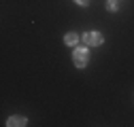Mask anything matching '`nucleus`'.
I'll use <instances>...</instances> for the list:
<instances>
[{
    "mask_svg": "<svg viewBox=\"0 0 134 127\" xmlns=\"http://www.w3.org/2000/svg\"><path fill=\"white\" fill-rule=\"evenodd\" d=\"M72 61H75L77 68H85L87 61H90V51H87V47H77L75 53H72Z\"/></svg>",
    "mask_w": 134,
    "mask_h": 127,
    "instance_id": "nucleus-1",
    "label": "nucleus"
},
{
    "mask_svg": "<svg viewBox=\"0 0 134 127\" xmlns=\"http://www.w3.org/2000/svg\"><path fill=\"white\" fill-rule=\"evenodd\" d=\"M81 40L85 42L87 47H98V45H102V40H104V36L100 34V32H85V34L81 36Z\"/></svg>",
    "mask_w": 134,
    "mask_h": 127,
    "instance_id": "nucleus-2",
    "label": "nucleus"
},
{
    "mask_svg": "<svg viewBox=\"0 0 134 127\" xmlns=\"http://www.w3.org/2000/svg\"><path fill=\"white\" fill-rule=\"evenodd\" d=\"M28 121H26V117H9V121H7V125L9 127H21V125H26Z\"/></svg>",
    "mask_w": 134,
    "mask_h": 127,
    "instance_id": "nucleus-3",
    "label": "nucleus"
},
{
    "mask_svg": "<svg viewBox=\"0 0 134 127\" xmlns=\"http://www.w3.org/2000/svg\"><path fill=\"white\" fill-rule=\"evenodd\" d=\"M64 42L66 45H77L79 42V34H77V32H68V34L64 36Z\"/></svg>",
    "mask_w": 134,
    "mask_h": 127,
    "instance_id": "nucleus-4",
    "label": "nucleus"
},
{
    "mask_svg": "<svg viewBox=\"0 0 134 127\" xmlns=\"http://www.w3.org/2000/svg\"><path fill=\"white\" fill-rule=\"evenodd\" d=\"M107 9H109V11H117V0H109V2H107Z\"/></svg>",
    "mask_w": 134,
    "mask_h": 127,
    "instance_id": "nucleus-5",
    "label": "nucleus"
},
{
    "mask_svg": "<svg viewBox=\"0 0 134 127\" xmlns=\"http://www.w3.org/2000/svg\"><path fill=\"white\" fill-rule=\"evenodd\" d=\"M75 2H77V4H81V7H85V4L90 2V0H75Z\"/></svg>",
    "mask_w": 134,
    "mask_h": 127,
    "instance_id": "nucleus-6",
    "label": "nucleus"
}]
</instances>
